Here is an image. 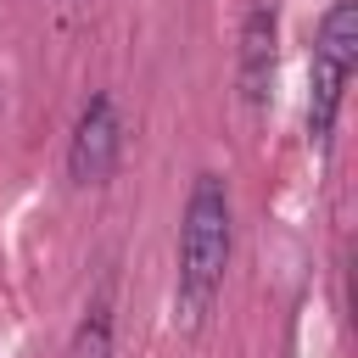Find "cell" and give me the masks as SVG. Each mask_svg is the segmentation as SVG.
Here are the masks:
<instances>
[{"mask_svg": "<svg viewBox=\"0 0 358 358\" xmlns=\"http://www.w3.org/2000/svg\"><path fill=\"white\" fill-rule=\"evenodd\" d=\"M229 241H235V229H229V185L218 173H196L185 218H179V274H173V319L185 330H196L213 313L224 268H229Z\"/></svg>", "mask_w": 358, "mask_h": 358, "instance_id": "6da1fadb", "label": "cell"}, {"mask_svg": "<svg viewBox=\"0 0 358 358\" xmlns=\"http://www.w3.org/2000/svg\"><path fill=\"white\" fill-rule=\"evenodd\" d=\"M352 62H358V6L330 0V11L319 17V34H313V67H308V140L313 145H330V134H336Z\"/></svg>", "mask_w": 358, "mask_h": 358, "instance_id": "7a4b0ae2", "label": "cell"}, {"mask_svg": "<svg viewBox=\"0 0 358 358\" xmlns=\"http://www.w3.org/2000/svg\"><path fill=\"white\" fill-rule=\"evenodd\" d=\"M117 151H123V123H117V101L106 90H95L73 123V140H67V173L73 185H106L112 168H117Z\"/></svg>", "mask_w": 358, "mask_h": 358, "instance_id": "3957f363", "label": "cell"}, {"mask_svg": "<svg viewBox=\"0 0 358 358\" xmlns=\"http://www.w3.org/2000/svg\"><path fill=\"white\" fill-rule=\"evenodd\" d=\"M274 67H280V17H274V0H252V11L241 22V101L252 112L268 106Z\"/></svg>", "mask_w": 358, "mask_h": 358, "instance_id": "277c9868", "label": "cell"}, {"mask_svg": "<svg viewBox=\"0 0 358 358\" xmlns=\"http://www.w3.org/2000/svg\"><path fill=\"white\" fill-rule=\"evenodd\" d=\"M67 358H112V308H106V296L84 308V319H78V330H73Z\"/></svg>", "mask_w": 358, "mask_h": 358, "instance_id": "5b68a950", "label": "cell"}]
</instances>
